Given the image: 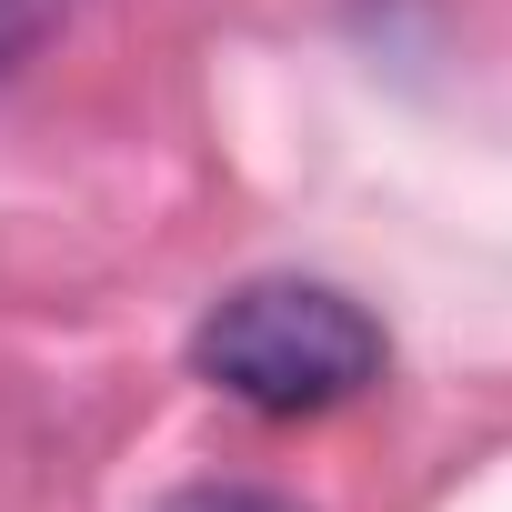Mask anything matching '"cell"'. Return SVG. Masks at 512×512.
<instances>
[{
    "label": "cell",
    "mask_w": 512,
    "mask_h": 512,
    "mask_svg": "<svg viewBox=\"0 0 512 512\" xmlns=\"http://www.w3.org/2000/svg\"><path fill=\"white\" fill-rule=\"evenodd\" d=\"M382 362H392L382 322L342 282H312V272H251L191 322V372L262 422L342 412L382 382Z\"/></svg>",
    "instance_id": "1"
},
{
    "label": "cell",
    "mask_w": 512,
    "mask_h": 512,
    "mask_svg": "<svg viewBox=\"0 0 512 512\" xmlns=\"http://www.w3.org/2000/svg\"><path fill=\"white\" fill-rule=\"evenodd\" d=\"M151 512H302V502L272 492V482H181V492L151 502Z\"/></svg>",
    "instance_id": "3"
},
{
    "label": "cell",
    "mask_w": 512,
    "mask_h": 512,
    "mask_svg": "<svg viewBox=\"0 0 512 512\" xmlns=\"http://www.w3.org/2000/svg\"><path fill=\"white\" fill-rule=\"evenodd\" d=\"M71 11H81V0H0V81H11V71H21Z\"/></svg>",
    "instance_id": "2"
}]
</instances>
